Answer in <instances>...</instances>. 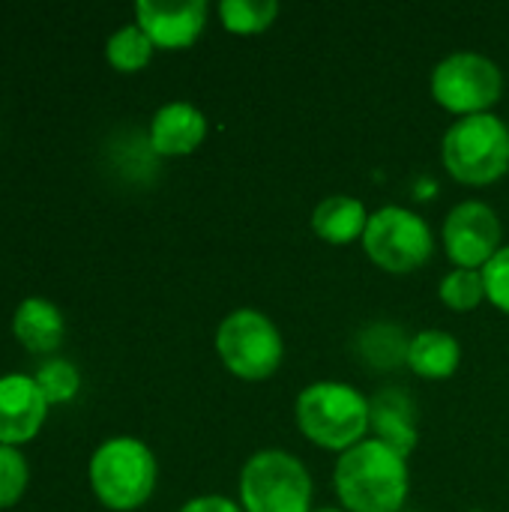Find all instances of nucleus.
I'll list each match as a JSON object with an SVG mask.
<instances>
[{
  "mask_svg": "<svg viewBox=\"0 0 509 512\" xmlns=\"http://www.w3.org/2000/svg\"><path fill=\"white\" fill-rule=\"evenodd\" d=\"M333 489L345 512H402L411 492L408 459L378 438L339 453Z\"/></svg>",
  "mask_w": 509,
  "mask_h": 512,
  "instance_id": "obj_1",
  "label": "nucleus"
},
{
  "mask_svg": "<svg viewBox=\"0 0 509 512\" xmlns=\"http://www.w3.org/2000/svg\"><path fill=\"white\" fill-rule=\"evenodd\" d=\"M294 420L315 447L345 453L369 435V396L342 381H315L300 390Z\"/></svg>",
  "mask_w": 509,
  "mask_h": 512,
  "instance_id": "obj_2",
  "label": "nucleus"
},
{
  "mask_svg": "<svg viewBox=\"0 0 509 512\" xmlns=\"http://www.w3.org/2000/svg\"><path fill=\"white\" fill-rule=\"evenodd\" d=\"M87 480L105 510L135 512L153 498L159 465L144 441L117 435L93 450L87 462Z\"/></svg>",
  "mask_w": 509,
  "mask_h": 512,
  "instance_id": "obj_3",
  "label": "nucleus"
},
{
  "mask_svg": "<svg viewBox=\"0 0 509 512\" xmlns=\"http://www.w3.org/2000/svg\"><path fill=\"white\" fill-rule=\"evenodd\" d=\"M312 495L309 468L288 450H258L240 468L237 504L243 512H312Z\"/></svg>",
  "mask_w": 509,
  "mask_h": 512,
  "instance_id": "obj_4",
  "label": "nucleus"
},
{
  "mask_svg": "<svg viewBox=\"0 0 509 512\" xmlns=\"http://www.w3.org/2000/svg\"><path fill=\"white\" fill-rule=\"evenodd\" d=\"M441 159L447 174L465 186L498 183L509 171V126L492 111L459 117L444 132Z\"/></svg>",
  "mask_w": 509,
  "mask_h": 512,
  "instance_id": "obj_5",
  "label": "nucleus"
},
{
  "mask_svg": "<svg viewBox=\"0 0 509 512\" xmlns=\"http://www.w3.org/2000/svg\"><path fill=\"white\" fill-rule=\"evenodd\" d=\"M222 366L240 381H267L285 360V339L279 327L258 309L243 306L228 312L213 336Z\"/></svg>",
  "mask_w": 509,
  "mask_h": 512,
  "instance_id": "obj_6",
  "label": "nucleus"
},
{
  "mask_svg": "<svg viewBox=\"0 0 509 512\" xmlns=\"http://www.w3.org/2000/svg\"><path fill=\"white\" fill-rule=\"evenodd\" d=\"M363 252L378 270L402 276L429 264L435 252V234L420 213L402 204H384L369 213L363 231Z\"/></svg>",
  "mask_w": 509,
  "mask_h": 512,
  "instance_id": "obj_7",
  "label": "nucleus"
},
{
  "mask_svg": "<svg viewBox=\"0 0 509 512\" xmlns=\"http://www.w3.org/2000/svg\"><path fill=\"white\" fill-rule=\"evenodd\" d=\"M429 90L432 99L456 117L489 114L504 93V72L480 51H453L435 63Z\"/></svg>",
  "mask_w": 509,
  "mask_h": 512,
  "instance_id": "obj_8",
  "label": "nucleus"
},
{
  "mask_svg": "<svg viewBox=\"0 0 509 512\" xmlns=\"http://www.w3.org/2000/svg\"><path fill=\"white\" fill-rule=\"evenodd\" d=\"M447 258L465 270H483L504 249V225L492 204L486 201H459L441 228Z\"/></svg>",
  "mask_w": 509,
  "mask_h": 512,
  "instance_id": "obj_9",
  "label": "nucleus"
},
{
  "mask_svg": "<svg viewBox=\"0 0 509 512\" xmlns=\"http://www.w3.org/2000/svg\"><path fill=\"white\" fill-rule=\"evenodd\" d=\"M210 6L204 0H138L135 3V24L150 36V42L162 51H183L189 48L207 27Z\"/></svg>",
  "mask_w": 509,
  "mask_h": 512,
  "instance_id": "obj_10",
  "label": "nucleus"
},
{
  "mask_svg": "<svg viewBox=\"0 0 509 512\" xmlns=\"http://www.w3.org/2000/svg\"><path fill=\"white\" fill-rule=\"evenodd\" d=\"M48 402L33 381V375H0V444L3 447H21L30 444L45 420H48Z\"/></svg>",
  "mask_w": 509,
  "mask_h": 512,
  "instance_id": "obj_11",
  "label": "nucleus"
},
{
  "mask_svg": "<svg viewBox=\"0 0 509 512\" xmlns=\"http://www.w3.org/2000/svg\"><path fill=\"white\" fill-rule=\"evenodd\" d=\"M207 138V117L192 102H165L147 126V141L156 156H189Z\"/></svg>",
  "mask_w": 509,
  "mask_h": 512,
  "instance_id": "obj_12",
  "label": "nucleus"
},
{
  "mask_svg": "<svg viewBox=\"0 0 509 512\" xmlns=\"http://www.w3.org/2000/svg\"><path fill=\"white\" fill-rule=\"evenodd\" d=\"M369 432L408 459L420 444L414 396L399 387H384L369 396Z\"/></svg>",
  "mask_w": 509,
  "mask_h": 512,
  "instance_id": "obj_13",
  "label": "nucleus"
},
{
  "mask_svg": "<svg viewBox=\"0 0 509 512\" xmlns=\"http://www.w3.org/2000/svg\"><path fill=\"white\" fill-rule=\"evenodd\" d=\"M12 333L30 354L54 357V351L66 339V321L57 303L45 297H27L12 315Z\"/></svg>",
  "mask_w": 509,
  "mask_h": 512,
  "instance_id": "obj_14",
  "label": "nucleus"
},
{
  "mask_svg": "<svg viewBox=\"0 0 509 512\" xmlns=\"http://www.w3.org/2000/svg\"><path fill=\"white\" fill-rule=\"evenodd\" d=\"M366 222H369V210L354 195H327L324 201L315 204L309 219L312 231L330 246H351L363 240Z\"/></svg>",
  "mask_w": 509,
  "mask_h": 512,
  "instance_id": "obj_15",
  "label": "nucleus"
},
{
  "mask_svg": "<svg viewBox=\"0 0 509 512\" xmlns=\"http://www.w3.org/2000/svg\"><path fill=\"white\" fill-rule=\"evenodd\" d=\"M459 363H462V345L450 330L429 327L411 336L405 366L414 375L426 381H444L459 369Z\"/></svg>",
  "mask_w": 509,
  "mask_h": 512,
  "instance_id": "obj_16",
  "label": "nucleus"
},
{
  "mask_svg": "<svg viewBox=\"0 0 509 512\" xmlns=\"http://www.w3.org/2000/svg\"><path fill=\"white\" fill-rule=\"evenodd\" d=\"M408 345H411V336L399 324H390V321L369 324L357 333V354L363 357V363H369L375 369L405 366Z\"/></svg>",
  "mask_w": 509,
  "mask_h": 512,
  "instance_id": "obj_17",
  "label": "nucleus"
},
{
  "mask_svg": "<svg viewBox=\"0 0 509 512\" xmlns=\"http://www.w3.org/2000/svg\"><path fill=\"white\" fill-rule=\"evenodd\" d=\"M153 51H156V45L135 21L117 27L105 42V60L111 63V69H117L123 75L141 72L153 60Z\"/></svg>",
  "mask_w": 509,
  "mask_h": 512,
  "instance_id": "obj_18",
  "label": "nucleus"
},
{
  "mask_svg": "<svg viewBox=\"0 0 509 512\" xmlns=\"http://www.w3.org/2000/svg\"><path fill=\"white\" fill-rule=\"evenodd\" d=\"M219 18L228 33L255 36L273 27V21L279 18V3L276 0H222Z\"/></svg>",
  "mask_w": 509,
  "mask_h": 512,
  "instance_id": "obj_19",
  "label": "nucleus"
},
{
  "mask_svg": "<svg viewBox=\"0 0 509 512\" xmlns=\"http://www.w3.org/2000/svg\"><path fill=\"white\" fill-rule=\"evenodd\" d=\"M33 381L39 384L48 405H66L81 393V372L72 360L63 357L42 360L39 369L33 372Z\"/></svg>",
  "mask_w": 509,
  "mask_h": 512,
  "instance_id": "obj_20",
  "label": "nucleus"
},
{
  "mask_svg": "<svg viewBox=\"0 0 509 512\" xmlns=\"http://www.w3.org/2000/svg\"><path fill=\"white\" fill-rule=\"evenodd\" d=\"M438 297H441V303L450 306L453 312H474V309L486 300L483 270L453 267V270L441 279Z\"/></svg>",
  "mask_w": 509,
  "mask_h": 512,
  "instance_id": "obj_21",
  "label": "nucleus"
},
{
  "mask_svg": "<svg viewBox=\"0 0 509 512\" xmlns=\"http://www.w3.org/2000/svg\"><path fill=\"white\" fill-rule=\"evenodd\" d=\"M27 483H30V468L21 450L0 444V510L15 507L24 498Z\"/></svg>",
  "mask_w": 509,
  "mask_h": 512,
  "instance_id": "obj_22",
  "label": "nucleus"
},
{
  "mask_svg": "<svg viewBox=\"0 0 509 512\" xmlns=\"http://www.w3.org/2000/svg\"><path fill=\"white\" fill-rule=\"evenodd\" d=\"M483 285H486V300L509 315V246H504L486 267H483Z\"/></svg>",
  "mask_w": 509,
  "mask_h": 512,
  "instance_id": "obj_23",
  "label": "nucleus"
},
{
  "mask_svg": "<svg viewBox=\"0 0 509 512\" xmlns=\"http://www.w3.org/2000/svg\"><path fill=\"white\" fill-rule=\"evenodd\" d=\"M177 512H243V507L225 495H198V498L186 501Z\"/></svg>",
  "mask_w": 509,
  "mask_h": 512,
  "instance_id": "obj_24",
  "label": "nucleus"
},
{
  "mask_svg": "<svg viewBox=\"0 0 509 512\" xmlns=\"http://www.w3.org/2000/svg\"><path fill=\"white\" fill-rule=\"evenodd\" d=\"M312 512H345L342 507H315Z\"/></svg>",
  "mask_w": 509,
  "mask_h": 512,
  "instance_id": "obj_25",
  "label": "nucleus"
},
{
  "mask_svg": "<svg viewBox=\"0 0 509 512\" xmlns=\"http://www.w3.org/2000/svg\"><path fill=\"white\" fill-rule=\"evenodd\" d=\"M468 512H483V510H468Z\"/></svg>",
  "mask_w": 509,
  "mask_h": 512,
  "instance_id": "obj_26",
  "label": "nucleus"
},
{
  "mask_svg": "<svg viewBox=\"0 0 509 512\" xmlns=\"http://www.w3.org/2000/svg\"><path fill=\"white\" fill-rule=\"evenodd\" d=\"M402 512H408V510H402Z\"/></svg>",
  "mask_w": 509,
  "mask_h": 512,
  "instance_id": "obj_27",
  "label": "nucleus"
}]
</instances>
